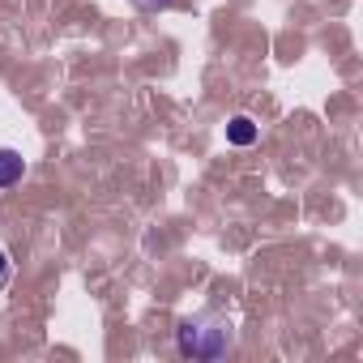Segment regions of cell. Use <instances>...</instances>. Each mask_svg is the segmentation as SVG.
Wrapping results in <instances>:
<instances>
[{"label":"cell","mask_w":363,"mask_h":363,"mask_svg":"<svg viewBox=\"0 0 363 363\" xmlns=\"http://www.w3.org/2000/svg\"><path fill=\"white\" fill-rule=\"evenodd\" d=\"M231 346H235V325L218 312L184 316L175 329V350L184 359H223Z\"/></svg>","instance_id":"obj_1"},{"label":"cell","mask_w":363,"mask_h":363,"mask_svg":"<svg viewBox=\"0 0 363 363\" xmlns=\"http://www.w3.org/2000/svg\"><path fill=\"white\" fill-rule=\"evenodd\" d=\"M22 175H26V158L9 145H0V189H13Z\"/></svg>","instance_id":"obj_2"},{"label":"cell","mask_w":363,"mask_h":363,"mask_svg":"<svg viewBox=\"0 0 363 363\" xmlns=\"http://www.w3.org/2000/svg\"><path fill=\"white\" fill-rule=\"evenodd\" d=\"M257 137H261V128H257L252 116H231V124H227V141L231 145H252Z\"/></svg>","instance_id":"obj_3"},{"label":"cell","mask_w":363,"mask_h":363,"mask_svg":"<svg viewBox=\"0 0 363 363\" xmlns=\"http://www.w3.org/2000/svg\"><path fill=\"white\" fill-rule=\"evenodd\" d=\"M171 5H175V0H133V9H141V13H162Z\"/></svg>","instance_id":"obj_4"},{"label":"cell","mask_w":363,"mask_h":363,"mask_svg":"<svg viewBox=\"0 0 363 363\" xmlns=\"http://www.w3.org/2000/svg\"><path fill=\"white\" fill-rule=\"evenodd\" d=\"M9 274H13V261H9V252H5V248H0V291H5Z\"/></svg>","instance_id":"obj_5"}]
</instances>
